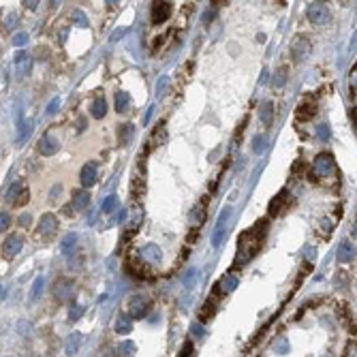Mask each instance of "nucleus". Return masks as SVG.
<instances>
[{
  "instance_id": "obj_17",
  "label": "nucleus",
  "mask_w": 357,
  "mask_h": 357,
  "mask_svg": "<svg viewBox=\"0 0 357 357\" xmlns=\"http://www.w3.org/2000/svg\"><path fill=\"white\" fill-rule=\"evenodd\" d=\"M142 257L145 263H159L163 259V252H161V248L156 244H148L142 248Z\"/></svg>"
},
{
  "instance_id": "obj_32",
  "label": "nucleus",
  "mask_w": 357,
  "mask_h": 357,
  "mask_svg": "<svg viewBox=\"0 0 357 357\" xmlns=\"http://www.w3.org/2000/svg\"><path fill=\"white\" fill-rule=\"evenodd\" d=\"M286 77H289V69L286 67H280V71H278V75H276V88H283V86L286 84Z\"/></svg>"
},
{
  "instance_id": "obj_50",
  "label": "nucleus",
  "mask_w": 357,
  "mask_h": 357,
  "mask_svg": "<svg viewBox=\"0 0 357 357\" xmlns=\"http://www.w3.org/2000/svg\"><path fill=\"white\" fill-rule=\"evenodd\" d=\"M315 255H317L315 248H306V257H308V259H315Z\"/></svg>"
},
{
  "instance_id": "obj_5",
  "label": "nucleus",
  "mask_w": 357,
  "mask_h": 357,
  "mask_svg": "<svg viewBox=\"0 0 357 357\" xmlns=\"http://www.w3.org/2000/svg\"><path fill=\"white\" fill-rule=\"evenodd\" d=\"M150 304H152V302H150L148 295H142V293L133 295L131 300H128V315L133 319H142V317L148 315Z\"/></svg>"
},
{
  "instance_id": "obj_26",
  "label": "nucleus",
  "mask_w": 357,
  "mask_h": 357,
  "mask_svg": "<svg viewBox=\"0 0 357 357\" xmlns=\"http://www.w3.org/2000/svg\"><path fill=\"white\" fill-rule=\"evenodd\" d=\"M131 109V96L126 94V92H116V111H128Z\"/></svg>"
},
{
  "instance_id": "obj_21",
  "label": "nucleus",
  "mask_w": 357,
  "mask_h": 357,
  "mask_svg": "<svg viewBox=\"0 0 357 357\" xmlns=\"http://www.w3.org/2000/svg\"><path fill=\"white\" fill-rule=\"evenodd\" d=\"M77 248V235L75 233H67L62 237V242H60V250H62V255H67V257H73V250Z\"/></svg>"
},
{
  "instance_id": "obj_19",
  "label": "nucleus",
  "mask_w": 357,
  "mask_h": 357,
  "mask_svg": "<svg viewBox=\"0 0 357 357\" xmlns=\"http://www.w3.org/2000/svg\"><path fill=\"white\" fill-rule=\"evenodd\" d=\"M133 137H135V126L131 122H126V124H120V128H118V142H120L122 145H128L133 142Z\"/></svg>"
},
{
  "instance_id": "obj_49",
  "label": "nucleus",
  "mask_w": 357,
  "mask_h": 357,
  "mask_svg": "<svg viewBox=\"0 0 357 357\" xmlns=\"http://www.w3.org/2000/svg\"><path fill=\"white\" fill-rule=\"evenodd\" d=\"M124 32H126V30H116V32H113V36H111V41H118L124 35Z\"/></svg>"
},
{
  "instance_id": "obj_41",
  "label": "nucleus",
  "mask_w": 357,
  "mask_h": 357,
  "mask_svg": "<svg viewBox=\"0 0 357 357\" xmlns=\"http://www.w3.org/2000/svg\"><path fill=\"white\" fill-rule=\"evenodd\" d=\"M178 357H193V344H191V342H186V344H184L182 353L178 355Z\"/></svg>"
},
{
  "instance_id": "obj_2",
  "label": "nucleus",
  "mask_w": 357,
  "mask_h": 357,
  "mask_svg": "<svg viewBox=\"0 0 357 357\" xmlns=\"http://www.w3.org/2000/svg\"><path fill=\"white\" fill-rule=\"evenodd\" d=\"M336 174V161H334L332 154L323 152L319 154L315 159V165H312V174H310V180H319V178H332Z\"/></svg>"
},
{
  "instance_id": "obj_43",
  "label": "nucleus",
  "mask_w": 357,
  "mask_h": 357,
  "mask_svg": "<svg viewBox=\"0 0 357 357\" xmlns=\"http://www.w3.org/2000/svg\"><path fill=\"white\" fill-rule=\"evenodd\" d=\"M58 105H60V99H52V103H50V107H47V116H52L54 111L58 109Z\"/></svg>"
},
{
  "instance_id": "obj_36",
  "label": "nucleus",
  "mask_w": 357,
  "mask_h": 357,
  "mask_svg": "<svg viewBox=\"0 0 357 357\" xmlns=\"http://www.w3.org/2000/svg\"><path fill=\"white\" fill-rule=\"evenodd\" d=\"M73 21L79 26V28H86V26H88V18H86L82 11H75V13H73Z\"/></svg>"
},
{
  "instance_id": "obj_44",
  "label": "nucleus",
  "mask_w": 357,
  "mask_h": 357,
  "mask_svg": "<svg viewBox=\"0 0 357 357\" xmlns=\"http://www.w3.org/2000/svg\"><path fill=\"white\" fill-rule=\"evenodd\" d=\"M60 193H62V186H60V184H56V186L52 188V195H50V199H52V201H54V199H58V197H60Z\"/></svg>"
},
{
  "instance_id": "obj_20",
  "label": "nucleus",
  "mask_w": 357,
  "mask_h": 357,
  "mask_svg": "<svg viewBox=\"0 0 357 357\" xmlns=\"http://www.w3.org/2000/svg\"><path fill=\"white\" fill-rule=\"evenodd\" d=\"M90 205V193L79 188V191H73V208L75 210H86Z\"/></svg>"
},
{
  "instance_id": "obj_12",
  "label": "nucleus",
  "mask_w": 357,
  "mask_h": 357,
  "mask_svg": "<svg viewBox=\"0 0 357 357\" xmlns=\"http://www.w3.org/2000/svg\"><path fill=\"white\" fill-rule=\"evenodd\" d=\"M336 257H338V261H340V263H349V261H353V259L357 257V248H355V244H353V242H349V240L340 242Z\"/></svg>"
},
{
  "instance_id": "obj_34",
  "label": "nucleus",
  "mask_w": 357,
  "mask_h": 357,
  "mask_svg": "<svg viewBox=\"0 0 357 357\" xmlns=\"http://www.w3.org/2000/svg\"><path fill=\"white\" fill-rule=\"evenodd\" d=\"M43 283H45L43 278H36V280H35V285H32V291H30V300H32V302H35L36 297L41 295V291H43Z\"/></svg>"
},
{
  "instance_id": "obj_7",
  "label": "nucleus",
  "mask_w": 357,
  "mask_h": 357,
  "mask_svg": "<svg viewBox=\"0 0 357 357\" xmlns=\"http://www.w3.org/2000/svg\"><path fill=\"white\" fill-rule=\"evenodd\" d=\"M36 150H39L41 156H52V154H56L58 150H60V142H58V137L54 133H45L39 139V145H36Z\"/></svg>"
},
{
  "instance_id": "obj_24",
  "label": "nucleus",
  "mask_w": 357,
  "mask_h": 357,
  "mask_svg": "<svg viewBox=\"0 0 357 357\" xmlns=\"http://www.w3.org/2000/svg\"><path fill=\"white\" fill-rule=\"evenodd\" d=\"M133 329V317L128 315V312H122L120 317H118L116 321V332L118 334H128Z\"/></svg>"
},
{
  "instance_id": "obj_8",
  "label": "nucleus",
  "mask_w": 357,
  "mask_h": 357,
  "mask_svg": "<svg viewBox=\"0 0 357 357\" xmlns=\"http://www.w3.org/2000/svg\"><path fill=\"white\" fill-rule=\"evenodd\" d=\"M73 289H75L73 278H60L54 285V297H56L58 302H67L69 297L73 295Z\"/></svg>"
},
{
  "instance_id": "obj_11",
  "label": "nucleus",
  "mask_w": 357,
  "mask_h": 357,
  "mask_svg": "<svg viewBox=\"0 0 357 357\" xmlns=\"http://www.w3.org/2000/svg\"><path fill=\"white\" fill-rule=\"evenodd\" d=\"M310 41L306 39V36H295L293 39V43H291V52H293V58L297 62H302V60H306V56L310 54Z\"/></svg>"
},
{
  "instance_id": "obj_1",
  "label": "nucleus",
  "mask_w": 357,
  "mask_h": 357,
  "mask_svg": "<svg viewBox=\"0 0 357 357\" xmlns=\"http://www.w3.org/2000/svg\"><path fill=\"white\" fill-rule=\"evenodd\" d=\"M268 231V220H259L252 229L244 231L237 240V255H235V266L248 263V259H252L259 252V248L263 246V237Z\"/></svg>"
},
{
  "instance_id": "obj_33",
  "label": "nucleus",
  "mask_w": 357,
  "mask_h": 357,
  "mask_svg": "<svg viewBox=\"0 0 357 357\" xmlns=\"http://www.w3.org/2000/svg\"><path fill=\"white\" fill-rule=\"evenodd\" d=\"M329 124H317V137L321 142H329Z\"/></svg>"
},
{
  "instance_id": "obj_40",
  "label": "nucleus",
  "mask_w": 357,
  "mask_h": 357,
  "mask_svg": "<svg viewBox=\"0 0 357 357\" xmlns=\"http://www.w3.org/2000/svg\"><path fill=\"white\" fill-rule=\"evenodd\" d=\"M193 220H195V223H201V220H203V208H201V205H199V208H195Z\"/></svg>"
},
{
  "instance_id": "obj_23",
  "label": "nucleus",
  "mask_w": 357,
  "mask_h": 357,
  "mask_svg": "<svg viewBox=\"0 0 357 357\" xmlns=\"http://www.w3.org/2000/svg\"><path fill=\"white\" fill-rule=\"evenodd\" d=\"M82 340H84V336H82V334H77V332L71 334V336L67 338V342H64V347H67V349H64V351H67L69 357L75 355L79 351V344H82Z\"/></svg>"
},
{
  "instance_id": "obj_48",
  "label": "nucleus",
  "mask_w": 357,
  "mask_h": 357,
  "mask_svg": "<svg viewBox=\"0 0 357 357\" xmlns=\"http://www.w3.org/2000/svg\"><path fill=\"white\" fill-rule=\"evenodd\" d=\"M212 18H214L212 11H205V15H203V21H205V24H210V19H212Z\"/></svg>"
},
{
  "instance_id": "obj_16",
  "label": "nucleus",
  "mask_w": 357,
  "mask_h": 357,
  "mask_svg": "<svg viewBox=\"0 0 357 357\" xmlns=\"http://www.w3.org/2000/svg\"><path fill=\"white\" fill-rule=\"evenodd\" d=\"M315 113H317V105H315V103H304V105H300L295 109V118L300 122H308V120H312V118H315Z\"/></svg>"
},
{
  "instance_id": "obj_22",
  "label": "nucleus",
  "mask_w": 357,
  "mask_h": 357,
  "mask_svg": "<svg viewBox=\"0 0 357 357\" xmlns=\"http://www.w3.org/2000/svg\"><path fill=\"white\" fill-rule=\"evenodd\" d=\"M90 113H92V118H96V120L105 118V113H107V101L103 99V96H96L94 103H92V107H90Z\"/></svg>"
},
{
  "instance_id": "obj_35",
  "label": "nucleus",
  "mask_w": 357,
  "mask_h": 357,
  "mask_svg": "<svg viewBox=\"0 0 357 357\" xmlns=\"http://www.w3.org/2000/svg\"><path fill=\"white\" fill-rule=\"evenodd\" d=\"M332 231H334V220L332 218H323L321 220V233L323 235H332Z\"/></svg>"
},
{
  "instance_id": "obj_42",
  "label": "nucleus",
  "mask_w": 357,
  "mask_h": 357,
  "mask_svg": "<svg viewBox=\"0 0 357 357\" xmlns=\"http://www.w3.org/2000/svg\"><path fill=\"white\" fill-rule=\"evenodd\" d=\"M18 223H19L21 227H30V223H32V216H30V214H21Z\"/></svg>"
},
{
  "instance_id": "obj_13",
  "label": "nucleus",
  "mask_w": 357,
  "mask_h": 357,
  "mask_svg": "<svg viewBox=\"0 0 357 357\" xmlns=\"http://www.w3.org/2000/svg\"><path fill=\"white\" fill-rule=\"evenodd\" d=\"M79 182L84 188H90L96 184V163H86L82 167V174H79Z\"/></svg>"
},
{
  "instance_id": "obj_25",
  "label": "nucleus",
  "mask_w": 357,
  "mask_h": 357,
  "mask_svg": "<svg viewBox=\"0 0 357 357\" xmlns=\"http://www.w3.org/2000/svg\"><path fill=\"white\" fill-rule=\"evenodd\" d=\"M235 286H237V278H235V276H225V278L220 280L218 285H216L214 291H216V293H225L227 295V293H231Z\"/></svg>"
},
{
  "instance_id": "obj_18",
  "label": "nucleus",
  "mask_w": 357,
  "mask_h": 357,
  "mask_svg": "<svg viewBox=\"0 0 357 357\" xmlns=\"http://www.w3.org/2000/svg\"><path fill=\"white\" fill-rule=\"evenodd\" d=\"M15 67H18V71L21 75H30V71H32V58H30V54L19 52L18 56H15Z\"/></svg>"
},
{
  "instance_id": "obj_39",
  "label": "nucleus",
  "mask_w": 357,
  "mask_h": 357,
  "mask_svg": "<svg viewBox=\"0 0 357 357\" xmlns=\"http://www.w3.org/2000/svg\"><path fill=\"white\" fill-rule=\"evenodd\" d=\"M82 312H84V308L82 306H71V312H69V319H71V321H77L79 317H82Z\"/></svg>"
},
{
  "instance_id": "obj_30",
  "label": "nucleus",
  "mask_w": 357,
  "mask_h": 357,
  "mask_svg": "<svg viewBox=\"0 0 357 357\" xmlns=\"http://www.w3.org/2000/svg\"><path fill=\"white\" fill-rule=\"evenodd\" d=\"M135 353V344L133 342H120L118 344V355L120 357H131Z\"/></svg>"
},
{
  "instance_id": "obj_46",
  "label": "nucleus",
  "mask_w": 357,
  "mask_h": 357,
  "mask_svg": "<svg viewBox=\"0 0 357 357\" xmlns=\"http://www.w3.org/2000/svg\"><path fill=\"white\" fill-rule=\"evenodd\" d=\"M349 50H351V52H355V50H357V30H355V35H353V41H351Z\"/></svg>"
},
{
  "instance_id": "obj_6",
  "label": "nucleus",
  "mask_w": 357,
  "mask_h": 357,
  "mask_svg": "<svg viewBox=\"0 0 357 357\" xmlns=\"http://www.w3.org/2000/svg\"><path fill=\"white\" fill-rule=\"evenodd\" d=\"M231 218V208H225L223 212H220L218 220H216V227H214V235H212V244L214 248H218L220 244H223V240L227 237V220Z\"/></svg>"
},
{
  "instance_id": "obj_27",
  "label": "nucleus",
  "mask_w": 357,
  "mask_h": 357,
  "mask_svg": "<svg viewBox=\"0 0 357 357\" xmlns=\"http://www.w3.org/2000/svg\"><path fill=\"white\" fill-rule=\"evenodd\" d=\"M259 116H261V122L266 124V126H272V118H274V105H272V103H269V101L263 103Z\"/></svg>"
},
{
  "instance_id": "obj_10",
  "label": "nucleus",
  "mask_w": 357,
  "mask_h": 357,
  "mask_svg": "<svg viewBox=\"0 0 357 357\" xmlns=\"http://www.w3.org/2000/svg\"><path fill=\"white\" fill-rule=\"evenodd\" d=\"M56 229H58V218L54 214H43L41 218H39V235L41 237H45V240H50V237L56 233Z\"/></svg>"
},
{
  "instance_id": "obj_14",
  "label": "nucleus",
  "mask_w": 357,
  "mask_h": 357,
  "mask_svg": "<svg viewBox=\"0 0 357 357\" xmlns=\"http://www.w3.org/2000/svg\"><path fill=\"white\" fill-rule=\"evenodd\" d=\"M171 15V2H154L152 4V21L154 24H163Z\"/></svg>"
},
{
  "instance_id": "obj_38",
  "label": "nucleus",
  "mask_w": 357,
  "mask_h": 357,
  "mask_svg": "<svg viewBox=\"0 0 357 357\" xmlns=\"http://www.w3.org/2000/svg\"><path fill=\"white\" fill-rule=\"evenodd\" d=\"M26 43H28V35H26V32H18L13 39V45L19 47V45H26Z\"/></svg>"
},
{
  "instance_id": "obj_31",
  "label": "nucleus",
  "mask_w": 357,
  "mask_h": 357,
  "mask_svg": "<svg viewBox=\"0 0 357 357\" xmlns=\"http://www.w3.org/2000/svg\"><path fill=\"white\" fill-rule=\"evenodd\" d=\"M266 148H268V139H266V135H257V137H255V145H252V150H255L257 154H261Z\"/></svg>"
},
{
  "instance_id": "obj_37",
  "label": "nucleus",
  "mask_w": 357,
  "mask_h": 357,
  "mask_svg": "<svg viewBox=\"0 0 357 357\" xmlns=\"http://www.w3.org/2000/svg\"><path fill=\"white\" fill-rule=\"evenodd\" d=\"M212 317H214V304H205L201 308V315H199V319H201V321H208V319H212Z\"/></svg>"
},
{
  "instance_id": "obj_45",
  "label": "nucleus",
  "mask_w": 357,
  "mask_h": 357,
  "mask_svg": "<svg viewBox=\"0 0 357 357\" xmlns=\"http://www.w3.org/2000/svg\"><path fill=\"white\" fill-rule=\"evenodd\" d=\"M9 223H11L9 214H4V212H2V216H0V227H2V231L7 229V227H9Z\"/></svg>"
},
{
  "instance_id": "obj_47",
  "label": "nucleus",
  "mask_w": 357,
  "mask_h": 357,
  "mask_svg": "<svg viewBox=\"0 0 357 357\" xmlns=\"http://www.w3.org/2000/svg\"><path fill=\"white\" fill-rule=\"evenodd\" d=\"M13 26H15V15L11 13L9 18H7V28H13Z\"/></svg>"
},
{
  "instance_id": "obj_9",
  "label": "nucleus",
  "mask_w": 357,
  "mask_h": 357,
  "mask_svg": "<svg viewBox=\"0 0 357 357\" xmlns=\"http://www.w3.org/2000/svg\"><path fill=\"white\" fill-rule=\"evenodd\" d=\"M21 246H24V237H21L19 233H11V235H7V237H4V244H2V255L7 257V259L15 257V255H18V252L21 250Z\"/></svg>"
},
{
  "instance_id": "obj_51",
  "label": "nucleus",
  "mask_w": 357,
  "mask_h": 357,
  "mask_svg": "<svg viewBox=\"0 0 357 357\" xmlns=\"http://www.w3.org/2000/svg\"><path fill=\"white\" fill-rule=\"evenodd\" d=\"M268 82V71H263L261 73V84H266Z\"/></svg>"
},
{
  "instance_id": "obj_3",
  "label": "nucleus",
  "mask_w": 357,
  "mask_h": 357,
  "mask_svg": "<svg viewBox=\"0 0 357 357\" xmlns=\"http://www.w3.org/2000/svg\"><path fill=\"white\" fill-rule=\"evenodd\" d=\"M306 18L315 26H325L332 19V13H329V9L323 2H310L306 7Z\"/></svg>"
},
{
  "instance_id": "obj_29",
  "label": "nucleus",
  "mask_w": 357,
  "mask_h": 357,
  "mask_svg": "<svg viewBox=\"0 0 357 357\" xmlns=\"http://www.w3.org/2000/svg\"><path fill=\"white\" fill-rule=\"evenodd\" d=\"M118 203H120V201H118L116 195H109V197L103 201V212H105V214H113L118 210Z\"/></svg>"
},
{
  "instance_id": "obj_4",
  "label": "nucleus",
  "mask_w": 357,
  "mask_h": 357,
  "mask_svg": "<svg viewBox=\"0 0 357 357\" xmlns=\"http://www.w3.org/2000/svg\"><path fill=\"white\" fill-rule=\"evenodd\" d=\"M4 199H7V203L15 205V208H21V205L28 203L30 195H28V188H26L21 182H13L9 186V191L4 193Z\"/></svg>"
},
{
  "instance_id": "obj_15",
  "label": "nucleus",
  "mask_w": 357,
  "mask_h": 357,
  "mask_svg": "<svg viewBox=\"0 0 357 357\" xmlns=\"http://www.w3.org/2000/svg\"><path fill=\"white\" fill-rule=\"evenodd\" d=\"M286 203H289V193L286 191H280L276 197L269 201V214L276 216L278 212H283V210L286 208Z\"/></svg>"
},
{
  "instance_id": "obj_28",
  "label": "nucleus",
  "mask_w": 357,
  "mask_h": 357,
  "mask_svg": "<svg viewBox=\"0 0 357 357\" xmlns=\"http://www.w3.org/2000/svg\"><path fill=\"white\" fill-rule=\"evenodd\" d=\"M126 274L128 276H133L135 280H142L143 278V268H142V263H135V261H128L126 263Z\"/></svg>"
}]
</instances>
